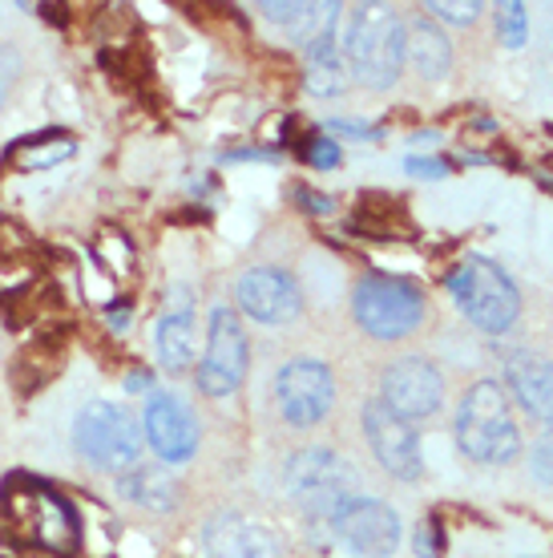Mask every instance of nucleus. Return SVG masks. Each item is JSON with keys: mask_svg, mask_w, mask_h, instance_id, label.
I'll return each instance as SVG.
<instances>
[{"mask_svg": "<svg viewBox=\"0 0 553 558\" xmlns=\"http://www.w3.org/2000/svg\"><path fill=\"white\" fill-rule=\"evenodd\" d=\"M344 57L352 73L372 89L396 85L408 57V33L384 4H360L344 16Z\"/></svg>", "mask_w": 553, "mask_h": 558, "instance_id": "f257e3e1", "label": "nucleus"}, {"mask_svg": "<svg viewBox=\"0 0 553 558\" xmlns=\"http://www.w3.org/2000/svg\"><path fill=\"white\" fill-rule=\"evenodd\" d=\"M457 446L472 461H489V465H505L517 458L521 449V433L513 421L509 392L497 380H477L457 409Z\"/></svg>", "mask_w": 553, "mask_h": 558, "instance_id": "f03ea898", "label": "nucleus"}, {"mask_svg": "<svg viewBox=\"0 0 553 558\" xmlns=\"http://www.w3.org/2000/svg\"><path fill=\"white\" fill-rule=\"evenodd\" d=\"M73 446L82 461H89L101 474H125L138 465L146 433L118 401H89L73 421Z\"/></svg>", "mask_w": 553, "mask_h": 558, "instance_id": "7ed1b4c3", "label": "nucleus"}, {"mask_svg": "<svg viewBox=\"0 0 553 558\" xmlns=\"http://www.w3.org/2000/svg\"><path fill=\"white\" fill-rule=\"evenodd\" d=\"M444 288L453 292L457 307L469 316L481 332H509L513 324H517V312H521V295L513 288V279L501 271L493 259H481V255H472V259H460L448 279H444Z\"/></svg>", "mask_w": 553, "mask_h": 558, "instance_id": "20e7f679", "label": "nucleus"}, {"mask_svg": "<svg viewBox=\"0 0 553 558\" xmlns=\"http://www.w3.org/2000/svg\"><path fill=\"white\" fill-rule=\"evenodd\" d=\"M283 482H287V494L299 502V510L316 526H323L335 506L356 494V470L335 449H319V446L291 453Z\"/></svg>", "mask_w": 553, "mask_h": 558, "instance_id": "39448f33", "label": "nucleus"}, {"mask_svg": "<svg viewBox=\"0 0 553 558\" xmlns=\"http://www.w3.org/2000/svg\"><path fill=\"white\" fill-rule=\"evenodd\" d=\"M352 307H356L360 328L376 340H401V336L416 332L425 320V295L416 292L408 279L396 276L360 279Z\"/></svg>", "mask_w": 553, "mask_h": 558, "instance_id": "423d86ee", "label": "nucleus"}, {"mask_svg": "<svg viewBox=\"0 0 553 558\" xmlns=\"http://www.w3.org/2000/svg\"><path fill=\"white\" fill-rule=\"evenodd\" d=\"M323 526L356 558H392L401 546V514L380 498H364V494L344 498Z\"/></svg>", "mask_w": 553, "mask_h": 558, "instance_id": "0eeeda50", "label": "nucleus"}, {"mask_svg": "<svg viewBox=\"0 0 553 558\" xmlns=\"http://www.w3.org/2000/svg\"><path fill=\"white\" fill-rule=\"evenodd\" d=\"M247 377V332L235 307L219 304L210 312L207 352L198 364V392L207 397H231Z\"/></svg>", "mask_w": 553, "mask_h": 558, "instance_id": "6e6552de", "label": "nucleus"}, {"mask_svg": "<svg viewBox=\"0 0 553 558\" xmlns=\"http://www.w3.org/2000/svg\"><path fill=\"white\" fill-rule=\"evenodd\" d=\"M275 401L291 425H319L335 401L332 368L323 361H287L275 377Z\"/></svg>", "mask_w": 553, "mask_h": 558, "instance_id": "1a4fd4ad", "label": "nucleus"}, {"mask_svg": "<svg viewBox=\"0 0 553 558\" xmlns=\"http://www.w3.org/2000/svg\"><path fill=\"white\" fill-rule=\"evenodd\" d=\"M364 433H368V446H372L376 461L384 465L392 477L401 482H416L425 470V453H420V437H416L413 421L396 417L392 409L376 397L364 405Z\"/></svg>", "mask_w": 553, "mask_h": 558, "instance_id": "9d476101", "label": "nucleus"}, {"mask_svg": "<svg viewBox=\"0 0 553 558\" xmlns=\"http://www.w3.org/2000/svg\"><path fill=\"white\" fill-rule=\"evenodd\" d=\"M380 401L404 421L432 417L444 401V380L429 361L408 356V361L388 364L384 380H380Z\"/></svg>", "mask_w": 553, "mask_h": 558, "instance_id": "9b49d317", "label": "nucleus"}, {"mask_svg": "<svg viewBox=\"0 0 553 558\" xmlns=\"http://www.w3.org/2000/svg\"><path fill=\"white\" fill-rule=\"evenodd\" d=\"M142 433H146V441L167 465L191 461L194 449H198V421H194L191 405L182 401L179 392H153L150 405H146Z\"/></svg>", "mask_w": 553, "mask_h": 558, "instance_id": "f8f14e48", "label": "nucleus"}, {"mask_svg": "<svg viewBox=\"0 0 553 558\" xmlns=\"http://www.w3.org/2000/svg\"><path fill=\"white\" fill-rule=\"evenodd\" d=\"M238 307L259 324H291L304 312V295L283 267H250L238 279Z\"/></svg>", "mask_w": 553, "mask_h": 558, "instance_id": "ddd939ff", "label": "nucleus"}, {"mask_svg": "<svg viewBox=\"0 0 553 558\" xmlns=\"http://www.w3.org/2000/svg\"><path fill=\"white\" fill-rule=\"evenodd\" d=\"M194 344H198V320H194V292L186 283L167 288L162 316L153 324V352L167 373H182L194 364Z\"/></svg>", "mask_w": 553, "mask_h": 558, "instance_id": "4468645a", "label": "nucleus"}, {"mask_svg": "<svg viewBox=\"0 0 553 558\" xmlns=\"http://www.w3.org/2000/svg\"><path fill=\"white\" fill-rule=\"evenodd\" d=\"M207 558H279V546L263 522L247 514H219L202 531Z\"/></svg>", "mask_w": 553, "mask_h": 558, "instance_id": "2eb2a0df", "label": "nucleus"}, {"mask_svg": "<svg viewBox=\"0 0 553 558\" xmlns=\"http://www.w3.org/2000/svg\"><path fill=\"white\" fill-rule=\"evenodd\" d=\"M352 82V65L344 57V13L307 45V89L319 98H335L344 94Z\"/></svg>", "mask_w": 553, "mask_h": 558, "instance_id": "dca6fc26", "label": "nucleus"}, {"mask_svg": "<svg viewBox=\"0 0 553 558\" xmlns=\"http://www.w3.org/2000/svg\"><path fill=\"white\" fill-rule=\"evenodd\" d=\"M61 361H65V336L61 332L33 336V344H25V349L13 356V364H9L13 392L16 397H33V392H41L45 385L61 373Z\"/></svg>", "mask_w": 553, "mask_h": 558, "instance_id": "f3484780", "label": "nucleus"}, {"mask_svg": "<svg viewBox=\"0 0 553 558\" xmlns=\"http://www.w3.org/2000/svg\"><path fill=\"white\" fill-rule=\"evenodd\" d=\"M509 389L521 401L529 417L550 421L553 425V364L538 352H517L509 356Z\"/></svg>", "mask_w": 553, "mask_h": 558, "instance_id": "a211bd4d", "label": "nucleus"}, {"mask_svg": "<svg viewBox=\"0 0 553 558\" xmlns=\"http://www.w3.org/2000/svg\"><path fill=\"white\" fill-rule=\"evenodd\" d=\"M118 494H122L125 502L150 510V514H170V510H179L182 486L174 482L167 465H142L138 461L134 470H125L118 477Z\"/></svg>", "mask_w": 553, "mask_h": 558, "instance_id": "6ab92c4d", "label": "nucleus"}, {"mask_svg": "<svg viewBox=\"0 0 553 558\" xmlns=\"http://www.w3.org/2000/svg\"><path fill=\"white\" fill-rule=\"evenodd\" d=\"M77 514L65 498H57L53 489H41V502H37V531H33V546L49 550V555L65 558L77 550Z\"/></svg>", "mask_w": 553, "mask_h": 558, "instance_id": "aec40b11", "label": "nucleus"}, {"mask_svg": "<svg viewBox=\"0 0 553 558\" xmlns=\"http://www.w3.org/2000/svg\"><path fill=\"white\" fill-rule=\"evenodd\" d=\"M77 154V142L65 134V130H41V134H28V138H16L9 150H4V162L21 170H49L57 162H65Z\"/></svg>", "mask_w": 553, "mask_h": 558, "instance_id": "412c9836", "label": "nucleus"}, {"mask_svg": "<svg viewBox=\"0 0 553 558\" xmlns=\"http://www.w3.org/2000/svg\"><path fill=\"white\" fill-rule=\"evenodd\" d=\"M340 13H344L340 4H263L267 21L279 28H287L291 41H299V45L316 41L319 33L332 25Z\"/></svg>", "mask_w": 553, "mask_h": 558, "instance_id": "4be33fe9", "label": "nucleus"}, {"mask_svg": "<svg viewBox=\"0 0 553 558\" xmlns=\"http://www.w3.org/2000/svg\"><path fill=\"white\" fill-rule=\"evenodd\" d=\"M408 57L420 70V77H429V82H441L448 65H453V49H448L444 33L432 21H416L413 25V33H408Z\"/></svg>", "mask_w": 553, "mask_h": 558, "instance_id": "5701e85b", "label": "nucleus"}, {"mask_svg": "<svg viewBox=\"0 0 553 558\" xmlns=\"http://www.w3.org/2000/svg\"><path fill=\"white\" fill-rule=\"evenodd\" d=\"M497 33L501 41L509 45V49H521L526 45V4H513V0H505V4H497Z\"/></svg>", "mask_w": 553, "mask_h": 558, "instance_id": "b1692460", "label": "nucleus"}, {"mask_svg": "<svg viewBox=\"0 0 553 558\" xmlns=\"http://www.w3.org/2000/svg\"><path fill=\"white\" fill-rule=\"evenodd\" d=\"M529 465H533V482H541V486H553V425L538 437Z\"/></svg>", "mask_w": 553, "mask_h": 558, "instance_id": "393cba45", "label": "nucleus"}, {"mask_svg": "<svg viewBox=\"0 0 553 558\" xmlns=\"http://www.w3.org/2000/svg\"><path fill=\"white\" fill-rule=\"evenodd\" d=\"M429 13H437L441 21H453V25H472L477 13H481V4L477 0H460V4H448V0H432Z\"/></svg>", "mask_w": 553, "mask_h": 558, "instance_id": "a878e982", "label": "nucleus"}, {"mask_svg": "<svg viewBox=\"0 0 553 558\" xmlns=\"http://www.w3.org/2000/svg\"><path fill=\"white\" fill-rule=\"evenodd\" d=\"M304 158L319 170H332V167H340V146H335L332 138H307Z\"/></svg>", "mask_w": 553, "mask_h": 558, "instance_id": "bb28decb", "label": "nucleus"}, {"mask_svg": "<svg viewBox=\"0 0 553 558\" xmlns=\"http://www.w3.org/2000/svg\"><path fill=\"white\" fill-rule=\"evenodd\" d=\"M16 77H21V57H16L13 45H0V110H4V101L13 94Z\"/></svg>", "mask_w": 553, "mask_h": 558, "instance_id": "cd10ccee", "label": "nucleus"}, {"mask_svg": "<svg viewBox=\"0 0 553 558\" xmlns=\"http://www.w3.org/2000/svg\"><path fill=\"white\" fill-rule=\"evenodd\" d=\"M404 170H408V174H416V179H444V174H448V162H441V158H408V162H404Z\"/></svg>", "mask_w": 553, "mask_h": 558, "instance_id": "c85d7f7f", "label": "nucleus"}, {"mask_svg": "<svg viewBox=\"0 0 553 558\" xmlns=\"http://www.w3.org/2000/svg\"><path fill=\"white\" fill-rule=\"evenodd\" d=\"M106 320H110L113 332H125L130 320H134V304H130V300H113V304L106 307Z\"/></svg>", "mask_w": 553, "mask_h": 558, "instance_id": "c756f323", "label": "nucleus"}, {"mask_svg": "<svg viewBox=\"0 0 553 558\" xmlns=\"http://www.w3.org/2000/svg\"><path fill=\"white\" fill-rule=\"evenodd\" d=\"M332 134H352V138H380L376 126H364V122H328Z\"/></svg>", "mask_w": 553, "mask_h": 558, "instance_id": "7c9ffc66", "label": "nucleus"}, {"mask_svg": "<svg viewBox=\"0 0 553 558\" xmlns=\"http://www.w3.org/2000/svg\"><path fill=\"white\" fill-rule=\"evenodd\" d=\"M437 522H429V526H425V531L416 534V555H437V550H441V543H437Z\"/></svg>", "mask_w": 553, "mask_h": 558, "instance_id": "2f4dec72", "label": "nucleus"}, {"mask_svg": "<svg viewBox=\"0 0 553 558\" xmlns=\"http://www.w3.org/2000/svg\"><path fill=\"white\" fill-rule=\"evenodd\" d=\"M295 198H299V203H307V210H316V215H328V210H332V198L316 195V191H304V186L295 191Z\"/></svg>", "mask_w": 553, "mask_h": 558, "instance_id": "473e14b6", "label": "nucleus"}, {"mask_svg": "<svg viewBox=\"0 0 553 558\" xmlns=\"http://www.w3.org/2000/svg\"><path fill=\"white\" fill-rule=\"evenodd\" d=\"M125 389H130V392L150 389V373H146V368H138V373H125Z\"/></svg>", "mask_w": 553, "mask_h": 558, "instance_id": "72a5a7b5", "label": "nucleus"}]
</instances>
